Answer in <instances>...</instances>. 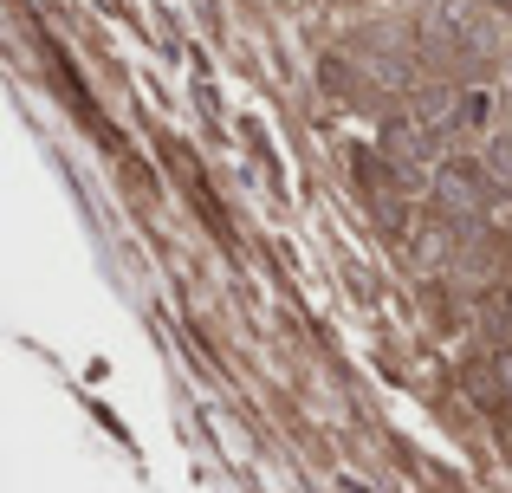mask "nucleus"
<instances>
[{
    "instance_id": "f257e3e1",
    "label": "nucleus",
    "mask_w": 512,
    "mask_h": 493,
    "mask_svg": "<svg viewBox=\"0 0 512 493\" xmlns=\"http://www.w3.org/2000/svg\"><path fill=\"white\" fill-rule=\"evenodd\" d=\"M467 176H474V169H448V176H441V202H448V215H474L480 195H474V182H467Z\"/></svg>"
},
{
    "instance_id": "f03ea898",
    "label": "nucleus",
    "mask_w": 512,
    "mask_h": 493,
    "mask_svg": "<svg viewBox=\"0 0 512 493\" xmlns=\"http://www.w3.org/2000/svg\"><path fill=\"white\" fill-rule=\"evenodd\" d=\"M500 383H506V390H512V351L500 357Z\"/></svg>"
}]
</instances>
